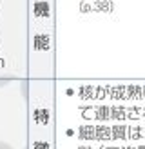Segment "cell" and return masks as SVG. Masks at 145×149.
<instances>
[{
	"mask_svg": "<svg viewBox=\"0 0 145 149\" xmlns=\"http://www.w3.org/2000/svg\"><path fill=\"white\" fill-rule=\"evenodd\" d=\"M0 149H13L9 144H6V142H2V140H0Z\"/></svg>",
	"mask_w": 145,
	"mask_h": 149,
	"instance_id": "1",
	"label": "cell"
}]
</instances>
